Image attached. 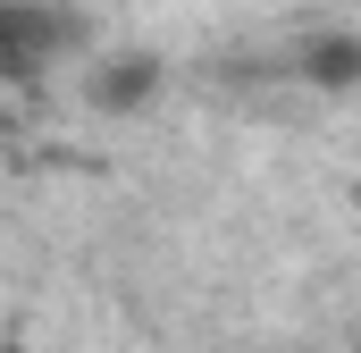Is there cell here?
<instances>
[{
  "label": "cell",
  "instance_id": "cell-2",
  "mask_svg": "<svg viewBox=\"0 0 361 353\" xmlns=\"http://www.w3.org/2000/svg\"><path fill=\"white\" fill-rule=\"evenodd\" d=\"M169 85V68H160V51H92L85 68V92L101 118H135V109H152Z\"/></svg>",
  "mask_w": 361,
  "mask_h": 353
},
{
  "label": "cell",
  "instance_id": "cell-1",
  "mask_svg": "<svg viewBox=\"0 0 361 353\" xmlns=\"http://www.w3.org/2000/svg\"><path fill=\"white\" fill-rule=\"evenodd\" d=\"M92 34L68 0H0V85L42 92L68 59H85Z\"/></svg>",
  "mask_w": 361,
  "mask_h": 353
},
{
  "label": "cell",
  "instance_id": "cell-3",
  "mask_svg": "<svg viewBox=\"0 0 361 353\" xmlns=\"http://www.w3.org/2000/svg\"><path fill=\"white\" fill-rule=\"evenodd\" d=\"M302 68H311L328 92H345V85L361 76V42H353V34H319V42L302 51Z\"/></svg>",
  "mask_w": 361,
  "mask_h": 353
}]
</instances>
